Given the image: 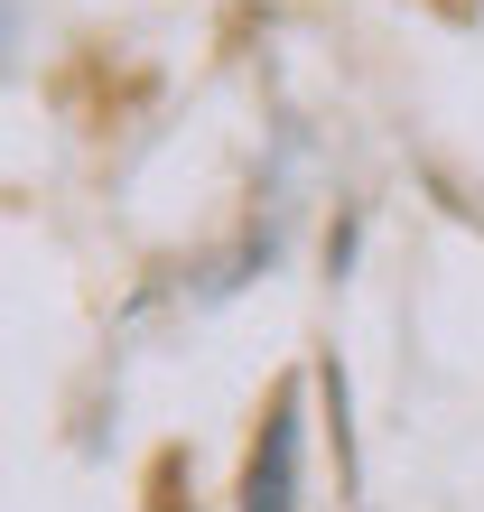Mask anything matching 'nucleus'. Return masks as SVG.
Instances as JSON below:
<instances>
[{
  "label": "nucleus",
  "instance_id": "nucleus-1",
  "mask_svg": "<svg viewBox=\"0 0 484 512\" xmlns=\"http://www.w3.org/2000/svg\"><path fill=\"white\" fill-rule=\"evenodd\" d=\"M242 512H298V401H270V429L242 466Z\"/></svg>",
  "mask_w": 484,
  "mask_h": 512
}]
</instances>
